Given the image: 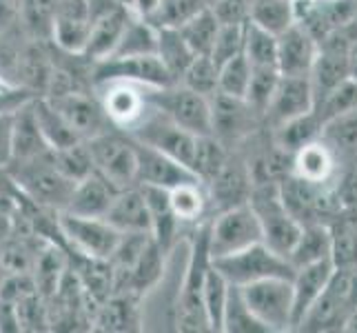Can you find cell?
<instances>
[{"instance_id":"9a60e30c","label":"cell","mask_w":357,"mask_h":333,"mask_svg":"<svg viewBox=\"0 0 357 333\" xmlns=\"http://www.w3.org/2000/svg\"><path fill=\"white\" fill-rule=\"evenodd\" d=\"M109 122L122 131H131L151 109L149 89L129 80H109L93 84Z\"/></svg>"},{"instance_id":"c3c4849f","label":"cell","mask_w":357,"mask_h":333,"mask_svg":"<svg viewBox=\"0 0 357 333\" xmlns=\"http://www.w3.org/2000/svg\"><path fill=\"white\" fill-rule=\"evenodd\" d=\"M218 80H220V67L211 56H195L193 63L182 73L180 84L198 91L206 98L218 94Z\"/></svg>"},{"instance_id":"9c48e42d","label":"cell","mask_w":357,"mask_h":333,"mask_svg":"<svg viewBox=\"0 0 357 333\" xmlns=\"http://www.w3.org/2000/svg\"><path fill=\"white\" fill-rule=\"evenodd\" d=\"M60 231L69 253H80L98 260H109L114 256L122 233L107 218L76 216L60 212Z\"/></svg>"},{"instance_id":"cb8c5ba5","label":"cell","mask_w":357,"mask_h":333,"mask_svg":"<svg viewBox=\"0 0 357 333\" xmlns=\"http://www.w3.org/2000/svg\"><path fill=\"white\" fill-rule=\"evenodd\" d=\"M131 16H133L131 11L125 5H120L112 11H107V14L93 18L89 45L84 49L82 58L89 60V63H98V60H105L112 56L122 38V34L127 29Z\"/></svg>"},{"instance_id":"60d3db41","label":"cell","mask_w":357,"mask_h":333,"mask_svg":"<svg viewBox=\"0 0 357 333\" xmlns=\"http://www.w3.org/2000/svg\"><path fill=\"white\" fill-rule=\"evenodd\" d=\"M218 31H220V20L215 18L211 7L200 11L198 16L180 27V34L184 36V40L189 43L195 56H211Z\"/></svg>"},{"instance_id":"5b68a950","label":"cell","mask_w":357,"mask_h":333,"mask_svg":"<svg viewBox=\"0 0 357 333\" xmlns=\"http://www.w3.org/2000/svg\"><path fill=\"white\" fill-rule=\"evenodd\" d=\"M93 167L114 187L129 189L138 184V154H135L133 138L122 129H107L87 140Z\"/></svg>"},{"instance_id":"db71d44e","label":"cell","mask_w":357,"mask_h":333,"mask_svg":"<svg viewBox=\"0 0 357 333\" xmlns=\"http://www.w3.org/2000/svg\"><path fill=\"white\" fill-rule=\"evenodd\" d=\"M349 76L357 80V38L349 47Z\"/></svg>"},{"instance_id":"8d00e7d4","label":"cell","mask_w":357,"mask_h":333,"mask_svg":"<svg viewBox=\"0 0 357 333\" xmlns=\"http://www.w3.org/2000/svg\"><path fill=\"white\" fill-rule=\"evenodd\" d=\"M58 0H18V20L36 43H52Z\"/></svg>"},{"instance_id":"11a10c76","label":"cell","mask_w":357,"mask_h":333,"mask_svg":"<svg viewBox=\"0 0 357 333\" xmlns=\"http://www.w3.org/2000/svg\"><path fill=\"white\" fill-rule=\"evenodd\" d=\"M204 3H206V5H208V7H213V5H215V3H218V0H204Z\"/></svg>"},{"instance_id":"2e32d148","label":"cell","mask_w":357,"mask_h":333,"mask_svg":"<svg viewBox=\"0 0 357 333\" xmlns=\"http://www.w3.org/2000/svg\"><path fill=\"white\" fill-rule=\"evenodd\" d=\"M91 36V7L89 0H58L52 45L65 56H84Z\"/></svg>"},{"instance_id":"f546056e","label":"cell","mask_w":357,"mask_h":333,"mask_svg":"<svg viewBox=\"0 0 357 333\" xmlns=\"http://www.w3.org/2000/svg\"><path fill=\"white\" fill-rule=\"evenodd\" d=\"M333 258V238H331V229L326 222H311L304 225L298 242H295L289 260L295 269L313 265L319 260Z\"/></svg>"},{"instance_id":"277c9868","label":"cell","mask_w":357,"mask_h":333,"mask_svg":"<svg viewBox=\"0 0 357 333\" xmlns=\"http://www.w3.org/2000/svg\"><path fill=\"white\" fill-rule=\"evenodd\" d=\"M249 202L255 209L257 218H260L262 242H266L273 251L289 258L302 233V225L282 200L280 182H257Z\"/></svg>"},{"instance_id":"3957f363","label":"cell","mask_w":357,"mask_h":333,"mask_svg":"<svg viewBox=\"0 0 357 333\" xmlns=\"http://www.w3.org/2000/svg\"><path fill=\"white\" fill-rule=\"evenodd\" d=\"M9 176L20 187V191L36 205L65 212L76 182L69 180L54 163V151L27 160V163H14L7 167Z\"/></svg>"},{"instance_id":"ffe728a7","label":"cell","mask_w":357,"mask_h":333,"mask_svg":"<svg viewBox=\"0 0 357 333\" xmlns=\"http://www.w3.org/2000/svg\"><path fill=\"white\" fill-rule=\"evenodd\" d=\"M317 54L319 40L300 22L278 36V69L282 76L311 78Z\"/></svg>"},{"instance_id":"7bdbcfd3","label":"cell","mask_w":357,"mask_h":333,"mask_svg":"<svg viewBox=\"0 0 357 333\" xmlns=\"http://www.w3.org/2000/svg\"><path fill=\"white\" fill-rule=\"evenodd\" d=\"M244 56L253 67H278V36L246 20Z\"/></svg>"},{"instance_id":"816d5d0a","label":"cell","mask_w":357,"mask_h":333,"mask_svg":"<svg viewBox=\"0 0 357 333\" xmlns=\"http://www.w3.org/2000/svg\"><path fill=\"white\" fill-rule=\"evenodd\" d=\"M249 7L251 0H218L211 9L222 24H240L249 20Z\"/></svg>"},{"instance_id":"681fc988","label":"cell","mask_w":357,"mask_h":333,"mask_svg":"<svg viewBox=\"0 0 357 333\" xmlns=\"http://www.w3.org/2000/svg\"><path fill=\"white\" fill-rule=\"evenodd\" d=\"M253 76V65L249 63V58L238 54L236 58H231L229 63L220 67V80H218V91H222L227 96L244 98L249 91V82Z\"/></svg>"},{"instance_id":"ab89813d","label":"cell","mask_w":357,"mask_h":333,"mask_svg":"<svg viewBox=\"0 0 357 333\" xmlns=\"http://www.w3.org/2000/svg\"><path fill=\"white\" fill-rule=\"evenodd\" d=\"M229 289H231V282L220 274L215 265H211V269H208V274H206V280H204V291H202V302H204V311H206L211 331H218V333L222 331Z\"/></svg>"},{"instance_id":"ba28073f","label":"cell","mask_w":357,"mask_h":333,"mask_svg":"<svg viewBox=\"0 0 357 333\" xmlns=\"http://www.w3.org/2000/svg\"><path fill=\"white\" fill-rule=\"evenodd\" d=\"M255 242H262V225L251 202L211 216V225H208V249H211L213 260L215 258L242 251Z\"/></svg>"},{"instance_id":"74e56055","label":"cell","mask_w":357,"mask_h":333,"mask_svg":"<svg viewBox=\"0 0 357 333\" xmlns=\"http://www.w3.org/2000/svg\"><path fill=\"white\" fill-rule=\"evenodd\" d=\"M158 58L162 60L165 67L171 71V76L180 82L182 73L187 71V67L195 60L193 49L189 43L184 40V36L180 29H158Z\"/></svg>"},{"instance_id":"f6af8a7d","label":"cell","mask_w":357,"mask_h":333,"mask_svg":"<svg viewBox=\"0 0 357 333\" xmlns=\"http://www.w3.org/2000/svg\"><path fill=\"white\" fill-rule=\"evenodd\" d=\"M54 163L73 182H80V180H84V178L91 176L93 171H96L93 158H91V149H89L87 140H80L76 145H69V147H63V149H56L54 151Z\"/></svg>"},{"instance_id":"6da1fadb","label":"cell","mask_w":357,"mask_h":333,"mask_svg":"<svg viewBox=\"0 0 357 333\" xmlns=\"http://www.w3.org/2000/svg\"><path fill=\"white\" fill-rule=\"evenodd\" d=\"M208 225H211V218L195 225L189 238L187 267L182 271L180 287L176 293V304H174V325L178 331H189V333L211 331L202 302L204 280L208 269L213 265L211 249H208Z\"/></svg>"},{"instance_id":"f1b7e54d","label":"cell","mask_w":357,"mask_h":333,"mask_svg":"<svg viewBox=\"0 0 357 333\" xmlns=\"http://www.w3.org/2000/svg\"><path fill=\"white\" fill-rule=\"evenodd\" d=\"M169 200L184 227H195L211 218V214H208V193L200 180H189L169 189Z\"/></svg>"},{"instance_id":"8fae6325","label":"cell","mask_w":357,"mask_h":333,"mask_svg":"<svg viewBox=\"0 0 357 333\" xmlns=\"http://www.w3.org/2000/svg\"><path fill=\"white\" fill-rule=\"evenodd\" d=\"M127 133L135 140L169 154L171 158L180 160L182 165H187L191 169L198 135L180 127L178 122H174L167 114H162L158 107L151 105V109L146 111V116Z\"/></svg>"},{"instance_id":"44dd1931","label":"cell","mask_w":357,"mask_h":333,"mask_svg":"<svg viewBox=\"0 0 357 333\" xmlns=\"http://www.w3.org/2000/svg\"><path fill=\"white\" fill-rule=\"evenodd\" d=\"M335 274L333 258L319 260L313 265H306L295 269L293 276V331L300 327L306 311L315 304V300L326 289L331 276Z\"/></svg>"},{"instance_id":"ee69618b","label":"cell","mask_w":357,"mask_h":333,"mask_svg":"<svg viewBox=\"0 0 357 333\" xmlns=\"http://www.w3.org/2000/svg\"><path fill=\"white\" fill-rule=\"evenodd\" d=\"M204 9H208L204 0H160L158 9L146 20L158 29H180Z\"/></svg>"},{"instance_id":"7dc6e473","label":"cell","mask_w":357,"mask_h":333,"mask_svg":"<svg viewBox=\"0 0 357 333\" xmlns=\"http://www.w3.org/2000/svg\"><path fill=\"white\" fill-rule=\"evenodd\" d=\"M280 78H282V73L278 67H253V76H251L249 91H246L244 101L262 116V120L271 105V98H273L278 89Z\"/></svg>"},{"instance_id":"30bf717a","label":"cell","mask_w":357,"mask_h":333,"mask_svg":"<svg viewBox=\"0 0 357 333\" xmlns=\"http://www.w3.org/2000/svg\"><path fill=\"white\" fill-rule=\"evenodd\" d=\"M264 127V120L244 98L218 91L211 96V133L229 149H238L255 131Z\"/></svg>"},{"instance_id":"4fadbf2b","label":"cell","mask_w":357,"mask_h":333,"mask_svg":"<svg viewBox=\"0 0 357 333\" xmlns=\"http://www.w3.org/2000/svg\"><path fill=\"white\" fill-rule=\"evenodd\" d=\"M109 80H129L138 82L146 89H165L176 84V78L171 76V71L165 67L162 60L153 56H129L120 58L112 56L105 60L91 63V87Z\"/></svg>"},{"instance_id":"4dcf8cb0","label":"cell","mask_w":357,"mask_h":333,"mask_svg":"<svg viewBox=\"0 0 357 333\" xmlns=\"http://www.w3.org/2000/svg\"><path fill=\"white\" fill-rule=\"evenodd\" d=\"M337 269H357V209H342L328 220Z\"/></svg>"},{"instance_id":"f907efd6","label":"cell","mask_w":357,"mask_h":333,"mask_svg":"<svg viewBox=\"0 0 357 333\" xmlns=\"http://www.w3.org/2000/svg\"><path fill=\"white\" fill-rule=\"evenodd\" d=\"M244 34H246V22H240V24L220 22V31H218V38L211 52V58L215 60L218 67H222L231 58H236L238 54L244 52Z\"/></svg>"},{"instance_id":"7c38bea8","label":"cell","mask_w":357,"mask_h":333,"mask_svg":"<svg viewBox=\"0 0 357 333\" xmlns=\"http://www.w3.org/2000/svg\"><path fill=\"white\" fill-rule=\"evenodd\" d=\"M149 101L187 131L195 135L211 133V98L176 82L165 89H149Z\"/></svg>"},{"instance_id":"836d02e7","label":"cell","mask_w":357,"mask_h":333,"mask_svg":"<svg viewBox=\"0 0 357 333\" xmlns=\"http://www.w3.org/2000/svg\"><path fill=\"white\" fill-rule=\"evenodd\" d=\"M322 129H324V125H322V120H319V116L315 111H309V114L298 116V118L284 122V125H280L278 129H271V133H273V140L282 147V149L289 154H295L309 142L322 138Z\"/></svg>"},{"instance_id":"d590c367","label":"cell","mask_w":357,"mask_h":333,"mask_svg":"<svg viewBox=\"0 0 357 333\" xmlns=\"http://www.w3.org/2000/svg\"><path fill=\"white\" fill-rule=\"evenodd\" d=\"M153 54H158V27L146 18L131 16L127 29L122 34V38L112 56L129 58V56H153Z\"/></svg>"},{"instance_id":"f5cc1de1","label":"cell","mask_w":357,"mask_h":333,"mask_svg":"<svg viewBox=\"0 0 357 333\" xmlns=\"http://www.w3.org/2000/svg\"><path fill=\"white\" fill-rule=\"evenodd\" d=\"M14 120L16 109H3L0 111V167L11 163V147H14Z\"/></svg>"},{"instance_id":"8992f818","label":"cell","mask_w":357,"mask_h":333,"mask_svg":"<svg viewBox=\"0 0 357 333\" xmlns=\"http://www.w3.org/2000/svg\"><path fill=\"white\" fill-rule=\"evenodd\" d=\"M215 269L231 285H251L264 278H293L295 267L287 256L273 251L266 242H255L242 251L229 253L213 260Z\"/></svg>"},{"instance_id":"d6986e66","label":"cell","mask_w":357,"mask_h":333,"mask_svg":"<svg viewBox=\"0 0 357 333\" xmlns=\"http://www.w3.org/2000/svg\"><path fill=\"white\" fill-rule=\"evenodd\" d=\"M313 109H315V96L311 87V78L282 76L264 114V127L278 129L284 122L309 114Z\"/></svg>"},{"instance_id":"f35d334b","label":"cell","mask_w":357,"mask_h":333,"mask_svg":"<svg viewBox=\"0 0 357 333\" xmlns=\"http://www.w3.org/2000/svg\"><path fill=\"white\" fill-rule=\"evenodd\" d=\"M231 149L220 142L213 133L206 135H198V145H195V154H193V163H191V171L200 178L202 184H208L222 165L227 163Z\"/></svg>"},{"instance_id":"b9f144b4","label":"cell","mask_w":357,"mask_h":333,"mask_svg":"<svg viewBox=\"0 0 357 333\" xmlns=\"http://www.w3.org/2000/svg\"><path fill=\"white\" fill-rule=\"evenodd\" d=\"M225 333H268L266 327L253 316V311L246 304L242 289L238 285H231L227 309H225Z\"/></svg>"},{"instance_id":"484cf974","label":"cell","mask_w":357,"mask_h":333,"mask_svg":"<svg viewBox=\"0 0 357 333\" xmlns=\"http://www.w3.org/2000/svg\"><path fill=\"white\" fill-rule=\"evenodd\" d=\"M342 163L324 138H317L293 154V174L309 182H333Z\"/></svg>"},{"instance_id":"e575fe53","label":"cell","mask_w":357,"mask_h":333,"mask_svg":"<svg viewBox=\"0 0 357 333\" xmlns=\"http://www.w3.org/2000/svg\"><path fill=\"white\" fill-rule=\"evenodd\" d=\"M322 138L337 154L340 163H355L357 160V109L349 114L328 120L322 129Z\"/></svg>"},{"instance_id":"83f0119b","label":"cell","mask_w":357,"mask_h":333,"mask_svg":"<svg viewBox=\"0 0 357 333\" xmlns=\"http://www.w3.org/2000/svg\"><path fill=\"white\" fill-rule=\"evenodd\" d=\"M116 187L107 178H102L98 171L84 180L76 182L73 193L69 198V205L65 212L76 216H91V218H105V214L112 207V200L116 195Z\"/></svg>"},{"instance_id":"7a4b0ae2","label":"cell","mask_w":357,"mask_h":333,"mask_svg":"<svg viewBox=\"0 0 357 333\" xmlns=\"http://www.w3.org/2000/svg\"><path fill=\"white\" fill-rule=\"evenodd\" d=\"M357 313V269H337L331 276L326 289L315 300L300 327L295 331L328 333L344 331L349 320Z\"/></svg>"},{"instance_id":"e0dca14e","label":"cell","mask_w":357,"mask_h":333,"mask_svg":"<svg viewBox=\"0 0 357 333\" xmlns=\"http://www.w3.org/2000/svg\"><path fill=\"white\" fill-rule=\"evenodd\" d=\"M135 154H138V184L142 187H160V189H174L182 182L200 180L193 171L182 165L180 160L171 158L169 154L149 147L140 140H135Z\"/></svg>"},{"instance_id":"d6a6232c","label":"cell","mask_w":357,"mask_h":333,"mask_svg":"<svg viewBox=\"0 0 357 333\" xmlns=\"http://www.w3.org/2000/svg\"><path fill=\"white\" fill-rule=\"evenodd\" d=\"M249 20L273 36H282L298 22L295 0H251Z\"/></svg>"},{"instance_id":"d4e9b609","label":"cell","mask_w":357,"mask_h":333,"mask_svg":"<svg viewBox=\"0 0 357 333\" xmlns=\"http://www.w3.org/2000/svg\"><path fill=\"white\" fill-rule=\"evenodd\" d=\"M33 98H29L27 103H22L16 109L14 147H11V163L9 165H14V163H27V160H33V158H40V156L52 154V147L47 145L45 135H43V131L38 127V120H36Z\"/></svg>"},{"instance_id":"603a6c76","label":"cell","mask_w":357,"mask_h":333,"mask_svg":"<svg viewBox=\"0 0 357 333\" xmlns=\"http://www.w3.org/2000/svg\"><path fill=\"white\" fill-rule=\"evenodd\" d=\"M142 298L133 293H112L109 298L98 306L93 316L96 331H140L142 329Z\"/></svg>"},{"instance_id":"5bb4252c","label":"cell","mask_w":357,"mask_h":333,"mask_svg":"<svg viewBox=\"0 0 357 333\" xmlns=\"http://www.w3.org/2000/svg\"><path fill=\"white\" fill-rule=\"evenodd\" d=\"M204 187L208 193V214L211 216L249 202L255 180H253V171L244 151L233 149L227 158V163L222 165V169H220L215 178L208 184H204Z\"/></svg>"},{"instance_id":"ac0fdd59","label":"cell","mask_w":357,"mask_h":333,"mask_svg":"<svg viewBox=\"0 0 357 333\" xmlns=\"http://www.w3.org/2000/svg\"><path fill=\"white\" fill-rule=\"evenodd\" d=\"M295 14L302 27L324 40L357 16V0H295Z\"/></svg>"},{"instance_id":"1f68e13d","label":"cell","mask_w":357,"mask_h":333,"mask_svg":"<svg viewBox=\"0 0 357 333\" xmlns=\"http://www.w3.org/2000/svg\"><path fill=\"white\" fill-rule=\"evenodd\" d=\"M33 111H36V120H38V127L45 135L47 145L52 147V151L63 149V147L76 145L82 140L47 96L33 98Z\"/></svg>"},{"instance_id":"7402d4cb","label":"cell","mask_w":357,"mask_h":333,"mask_svg":"<svg viewBox=\"0 0 357 333\" xmlns=\"http://www.w3.org/2000/svg\"><path fill=\"white\" fill-rule=\"evenodd\" d=\"M105 218L120 233H151V216L140 184L116 191Z\"/></svg>"},{"instance_id":"52a82bcc","label":"cell","mask_w":357,"mask_h":333,"mask_svg":"<svg viewBox=\"0 0 357 333\" xmlns=\"http://www.w3.org/2000/svg\"><path fill=\"white\" fill-rule=\"evenodd\" d=\"M240 289L268 333L293 331V278H264Z\"/></svg>"},{"instance_id":"bcb514c9","label":"cell","mask_w":357,"mask_h":333,"mask_svg":"<svg viewBox=\"0 0 357 333\" xmlns=\"http://www.w3.org/2000/svg\"><path fill=\"white\" fill-rule=\"evenodd\" d=\"M357 109V80L347 78L340 82L337 87L331 89L322 101L315 105V114L322 120V125H326L328 120H333L337 116L349 114V111Z\"/></svg>"},{"instance_id":"4316f807","label":"cell","mask_w":357,"mask_h":333,"mask_svg":"<svg viewBox=\"0 0 357 333\" xmlns=\"http://www.w3.org/2000/svg\"><path fill=\"white\" fill-rule=\"evenodd\" d=\"M142 191H144L146 207H149V216H151V236L162 246V251L171 256V251L176 249V244L180 240V231L184 225L178 220L174 207H171L169 189L142 187Z\"/></svg>"}]
</instances>
